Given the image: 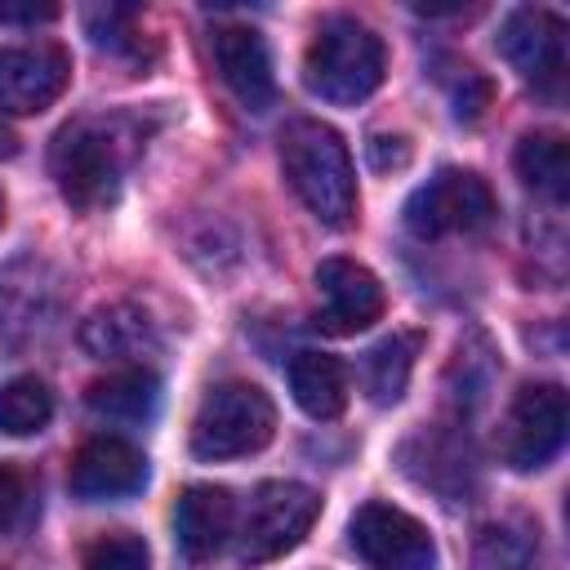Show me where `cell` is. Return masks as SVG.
I'll use <instances>...</instances> for the list:
<instances>
[{"mask_svg": "<svg viewBox=\"0 0 570 570\" xmlns=\"http://www.w3.org/2000/svg\"><path fill=\"white\" fill-rule=\"evenodd\" d=\"M281 169L316 223L347 227L356 218V169L334 125L289 120L281 134Z\"/></svg>", "mask_w": 570, "mask_h": 570, "instance_id": "cell-1", "label": "cell"}, {"mask_svg": "<svg viewBox=\"0 0 570 570\" xmlns=\"http://www.w3.org/2000/svg\"><path fill=\"white\" fill-rule=\"evenodd\" d=\"M125 120H71L53 134L49 174L67 205L102 209L120 196V174L129 160Z\"/></svg>", "mask_w": 570, "mask_h": 570, "instance_id": "cell-2", "label": "cell"}, {"mask_svg": "<svg viewBox=\"0 0 570 570\" xmlns=\"http://www.w3.org/2000/svg\"><path fill=\"white\" fill-rule=\"evenodd\" d=\"M383 71H387V49H383L379 31H370L365 22L343 18V13L325 18L316 27L307 58H303L307 89L338 107L365 102L383 85Z\"/></svg>", "mask_w": 570, "mask_h": 570, "instance_id": "cell-3", "label": "cell"}, {"mask_svg": "<svg viewBox=\"0 0 570 570\" xmlns=\"http://www.w3.org/2000/svg\"><path fill=\"white\" fill-rule=\"evenodd\" d=\"M276 436V405L258 383L227 379L214 383L191 419V454L205 463L258 454Z\"/></svg>", "mask_w": 570, "mask_h": 570, "instance_id": "cell-4", "label": "cell"}, {"mask_svg": "<svg viewBox=\"0 0 570 570\" xmlns=\"http://www.w3.org/2000/svg\"><path fill=\"white\" fill-rule=\"evenodd\" d=\"M494 214H499V200L476 169H441L423 187H414L405 200V227L419 240L485 232Z\"/></svg>", "mask_w": 570, "mask_h": 570, "instance_id": "cell-5", "label": "cell"}, {"mask_svg": "<svg viewBox=\"0 0 570 570\" xmlns=\"http://www.w3.org/2000/svg\"><path fill=\"white\" fill-rule=\"evenodd\" d=\"M316 517H321L316 490H307L298 481H263L254 490L245 525H240V561L263 566V561L294 552L307 539V530L316 525Z\"/></svg>", "mask_w": 570, "mask_h": 570, "instance_id": "cell-6", "label": "cell"}, {"mask_svg": "<svg viewBox=\"0 0 570 570\" xmlns=\"http://www.w3.org/2000/svg\"><path fill=\"white\" fill-rule=\"evenodd\" d=\"M561 445H566L561 383H525L499 423V459L512 472H539L561 454Z\"/></svg>", "mask_w": 570, "mask_h": 570, "instance_id": "cell-7", "label": "cell"}, {"mask_svg": "<svg viewBox=\"0 0 570 570\" xmlns=\"http://www.w3.org/2000/svg\"><path fill=\"white\" fill-rule=\"evenodd\" d=\"M347 539L370 570H436V543L428 525L396 503L383 499L361 503L352 512Z\"/></svg>", "mask_w": 570, "mask_h": 570, "instance_id": "cell-8", "label": "cell"}, {"mask_svg": "<svg viewBox=\"0 0 570 570\" xmlns=\"http://www.w3.org/2000/svg\"><path fill=\"white\" fill-rule=\"evenodd\" d=\"M71 85V53L58 40H27L0 49V111L40 116Z\"/></svg>", "mask_w": 570, "mask_h": 570, "instance_id": "cell-9", "label": "cell"}, {"mask_svg": "<svg viewBox=\"0 0 570 570\" xmlns=\"http://www.w3.org/2000/svg\"><path fill=\"white\" fill-rule=\"evenodd\" d=\"M499 53L534 85V89H561L566 80V22L552 9H512L499 27Z\"/></svg>", "mask_w": 570, "mask_h": 570, "instance_id": "cell-10", "label": "cell"}, {"mask_svg": "<svg viewBox=\"0 0 570 570\" xmlns=\"http://www.w3.org/2000/svg\"><path fill=\"white\" fill-rule=\"evenodd\" d=\"M147 481V454L116 436V432H98L89 436L76 459H71V472H67V485L76 499L85 503H111V499H129L138 494Z\"/></svg>", "mask_w": 570, "mask_h": 570, "instance_id": "cell-11", "label": "cell"}, {"mask_svg": "<svg viewBox=\"0 0 570 570\" xmlns=\"http://www.w3.org/2000/svg\"><path fill=\"white\" fill-rule=\"evenodd\" d=\"M316 294H321L316 325L325 334L370 330L387 307V294H383L379 276L370 267H361L356 258H325L316 267Z\"/></svg>", "mask_w": 570, "mask_h": 570, "instance_id": "cell-12", "label": "cell"}, {"mask_svg": "<svg viewBox=\"0 0 570 570\" xmlns=\"http://www.w3.org/2000/svg\"><path fill=\"white\" fill-rule=\"evenodd\" d=\"M209 49H214V67H218L223 85L236 94V102L249 111H267L276 98V71H272L267 40L245 22H223V27H214Z\"/></svg>", "mask_w": 570, "mask_h": 570, "instance_id": "cell-13", "label": "cell"}, {"mask_svg": "<svg viewBox=\"0 0 570 570\" xmlns=\"http://www.w3.org/2000/svg\"><path fill=\"white\" fill-rule=\"evenodd\" d=\"M401 463H405V472H410L419 485L445 494L450 503L463 499V494L476 485L472 450H468L454 432H419V436H410V441L401 445Z\"/></svg>", "mask_w": 570, "mask_h": 570, "instance_id": "cell-14", "label": "cell"}, {"mask_svg": "<svg viewBox=\"0 0 570 570\" xmlns=\"http://www.w3.org/2000/svg\"><path fill=\"white\" fill-rule=\"evenodd\" d=\"M236 503L223 485H187L174 508V539L187 561H209L232 534Z\"/></svg>", "mask_w": 570, "mask_h": 570, "instance_id": "cell-15", "label": "cell"}, {"mask_svg": "<svg viewBox=\"0 0 570 570\" xmlns=\"http://www.w3.org/2000/svg\"><path fill=\"white\" fill-rule=\"evenodd\" d=\"M80 343L89 356L98 361H116V365H134L142 352H151L160 338H156V325L142 307L134 303H116V307H98L85 325H80Z\"/></svg>", "mask_w": 570, "mask_h": 570, "instance_id": "cell-16", "label": "cell"}, {"mask_svg": "<svg viewBox=\"0 0 570 570\" xmlns=\"http://www.w3.org/2000/svg\"><path fill=\"white\" fill-rule=\"evenodd\" d=\"M89 410L111 423H147L160 410V379L147 365H120L107 379L89 383Z\"/></svg>", "mask_w": 570, "mask_h": 570, "instance_id": "cell-17", "label": "cell"}, {"mask_svg": "<svg viewBox=\"0 0 570 570\" xmlns=\"http://www.w3.org/2000/svg\"><path fill=\"white\" fill-rule=\"evenodd\" d=\"M289 392L303 414L338 419L347 410V370L330 352H298L289 361Z\"/></svg>", "mask_w": 570, "mask_h": 570, "instance_id": "cell-18", "label": "cell"}, {"mask_svg": "<svg viewBox=\"0 0 570 570\" xmlns=\"http://www.w3.org/2000/svg\"><path fill=\"white\" fill-rule=\"evenodd\" d=\"M423 347V334L410 330V334H392L383 343H374L361 361V383L370 392L374 405H396L410 387V374H414V356Z\"/></svg>", "mask_w": 570, "mask_h": 570, "instance_id": "cell-19", "label": "cell"}, {"mask_svg": "<svg viewBox=\"0 0 570 570\" xmlns=\"http://www.w3.org/2000/svg\"><path fill=\"white\" fill-rule=\"evenodd\" d=\"M512 165H517V178L530 191H539L548 200H566V191H570V151H566L561 134H548V129L525 134L512 151Z\"/></svg>", "mask_w": 570, "mask_h": 570, "instance_id": "cell-20", "label": "cell"}, {"mask_svg": "<svg viewBox=\"0 0 570 570\" xmlns=\"http://www.w3.org/2000/svg\"><path fill=\"white\" fill-rule=\"evenodd\" d=\"M539 561V530L525 517L485 521L472 539V566L476 570H530Z\"/></svg>", "mask_w": 570, "mask_h": 570, "instance_id": "cell-21", "label": "cell"}, {"mask_svg": "<svg viewBox=\"0 0 570 570\" xmlns=\"http://www.w3.org/2000/svg\"><path fill=\"white\" fill-rule=\"evenodd\" d=\"M53 419V392L36 374H18L0 387V432L31 436Z\"/></svg>", "mask_w": 570, "mask_h": 570, "instance_id": "cell-22", "label": "cell"}, {"mask_svg": "<svg viewBox=\"0 0 570 570\" xmlns=\"http://www.w3.org/2000/svg\"><path fill=\"white\" fill-rule=\"evenodd\" d=\"M147 566H151V552H147L142 534H134V530L98 534L80 561V570H147Z\"/></svg>", "mask_w": 570, "mask_h": 570, "instance_id": "cell-23", "label": "cell"}, {"mask_svg": "<svg viewBox=\"0 0 570 570\" xmlns=\"http://www.w3.org/2000/svg\"><path fill=\"white\" fill-rule=\"evenodd\" d=\"M85 27L94 36V45L111 49V53H138L142 36H138V13L134 9H120V4H107V9H89L85 13Z\"/></svg>", "mask_w": 570, "mask_h": 570, "instance_id": "cell-24", "label": "cell"}, {"mask_svg": "<svg viewBox=\"0 0 570 570\" xmlns=\"http://www.w3.org/2000/svg\"><path fill=\"white\" fill-rule=\"evenodd\" d=\"M36 503H31V481L27 472H18L13 463H0V534H13L31 521Z\"/></svg>", "mask_w": 570, "mask_h": 570, "instance_id": "cell-25", "label": "cell"}, {"mask_svg": "<svg viewBox=\"0 0 570 570\" xmlns=\"http://www.w3.org/2000/svg\"><path fill=\"white\" fill-rule=\"evenodd\" d=\"M58 18V4H9L0 0V22H22V27H36V22H53Z\"/></svg>", "mask_w": 570, "mask_h": 570, "instance_id": "cell-26", "label": "cell"}, {"mask_svg": "<svg viewBox=\"0 0 570 570\" xmlns=\"http://www.w3.org/2000/svg\"><path fill=\"white\" fill-rule=\"evenodd\" d=\"M9 156H18V134L9 125H0V160H9Z\"/></svg>", "mask_w": 570, "mask_h": 570, "instance_id": "cell-27", "label": "cell"}, {"mask_svg": "<svg viewBox=\"0 0 570 570\" xmlns=\"http://www.w3.org/2000/svg\"><path fill=\"white\" fill-rule=\"evenodd\" d=\"M0 223H4V196H0Z\"/></svg>", "mask_w": 570, "mask_h": 570, "instance_id": "cell-28", "label": "cell"}]
</instances>
